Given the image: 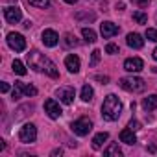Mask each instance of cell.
<instances>
[{
  "label": "cell",
  "mask_w": 157,
  "mask_h": 157,
  "mask_svg": "<svg viewBox=\"0 0 157 157\" xmlns=\"http://www.w3.org/2000/svg\"><path fill=\"white\" fill-rule=\"evenodd\" d=\"M70 128H72V131H74L76 135L85 137V135H87V133L93 129V122H91L89 118H85V117H83V118H78V120H74Z\"/></svg>",
  "instance_id": "4"
},
{
  "label": "cell",
  "mask_w": 157,
  "mask_h": 157,
  "mask_svg": "<svg viewBox=\"0 0 157 157\" xmlns=\"http://www.w3.org/2000/svg\"><path fill=\"white\" fill-rule=\"evenodd\" d=\"M93 94H94L93 87H91L89 83H85L83 89H82V100H83V102H91V100H93Z\"/></svg>",
  "instance_id": "19"
},
{
  "label": "cell",
  "mask_w": 157,
  "mask_h": 157,
  "mask_svg": "<svg viewBox=\"0 0 157 157\" xmlns=\"http://www.w3.org/2000/svg\"><path fill=\"white\" fill-rule=\"evenodd\" d=\"M56 94H57V98H59V102H63L65 105H70L72 102H74V89L72 87H61V89H57L56 91Z\"/></svg>",
  "instance_id": "9"
},
{
  "label": "cell",
  "mask_w": 157,
  "mask_h": 157,
  "mask_svg": "<svg viewBox=\"0 0 157 157\" xmlns=\"http://www.w3.org/2000/svg\"><path fill=\"white\" fill-rule=\"evenodd\" d=\"M0 91H2V93H8V91H10V85H8V83H2V85H0Z\"/></svg>",
  "instance_id": "34"
},
{
  "label": "cell",
  "mask_w": 157,
  "mask_h": 157,
  "mask_svg": "<svg viewBox=\"0 0 157 157\" xmlns=\"http://www.w3.org/2000/svg\"><path fill=\"white\" fill-rule=\"evenodd\" d=\"M28 4L33 6V8H41V10H44V8L50 6V0H28Z\"/></svg>",
  "instance_id": "24"
},
{
  "label": "cell",
  "mask_w": 157,
  "mask_h": 157,
  "mask_svg": "<svg viewBox=\"0 0 157 157\" xmlns=\"http://www.w3.org/2000/svg\"><path fill=\"white\" fill-rule=\"evenodd\" d=\"M4 2H15V0H4Z\"/></svg>",
  "instance_id": "39"
},
{
  "label": "cell",
  "mask_w": 157,
  "mask_h": 157,
  "mask_svg": "<svg viewBox=\"0 0 157 157\" xmlns=\"http://www.w3.org/2000/svg\"><path fill=\"white\" fill-rule=\"evenodd\" d=\"M155 21H157V17H155Z\"/></svg>",
  "instance_id": "40"
},
{
  "label": "cell",
  "mask_w": 157,
  "mask_h": 157,
  "mask_svg": "<svg viewBox=\"0 0 157 157\" xmlns=\"http://www.w3.org/2000/svg\"><path fill=\"white\" fill-rule=\"evenodd\" d=\"M104 155H107V157H111V155H117V157H120L122 155V150L118 148V144L117 142H111L105 150H104Z\"/></svg>",
  "instance_id": "18"
},
{
  "label": "cell",
  "mask_w": 157,
  "mask_h": 157,
  "mask_svg": "<svg viewBox=\"0 0 157 157\" xmlns=\"http://www.w3.org/2000/svg\"><path fill=\"white\" fill-rule=\"evenodd\" d=\"M19 139H21V142H24V144L35 142V139H37V128H35L33 124H24V126L21 128V131H19Z\"/></svg>",
  "instance_id": "5"
},
{
  "label": "cell",
  "mask_w": 157,
  "mask_h": 157,
  "mask_svg": "<svg viewBox=\"0 0 157 157\" xmlns=\"http://www.w3.org/2000/svg\"><path fill=\"white\" fill-rule=\"evenodd\" d=\"M100 32H102L104 39H109V37H113V35H117V33H118V26L107 21V22H104V24L100 26Z\"/></svg>",
  "instance_id": "13"
},
{
  "label": "cell",
  "mask_w": 157,
  "mask_h": 157,
  "mask_svg": "<svg viewBox=\"0 0 157 157\" xmlns=\"http://www.w3.org/2000/svg\"><path fill=\"white\" fill-rule=\"evenodd\" d=\"M105 52H107V54H118V46L113 44V43H109V44L105 46Z\"/></svg>",
  "instance_id": "29"
},
{
  "label": "cell",
  "mask_w": 157,
  "mask_h": 157,
  "mask_svg": "<svg viewBox=\"0 0 157 157\" xmlns=\"http://www.w3.org/2000/svg\"><path fill=\"white\" fill-rule=\"evenodd\" d=\"M142 107H144V111H155L157 109V94H150L148 98H144Z\"/></svg>",
  "instance_id": "17"
},
{
  "label": "cell",
  "mask_w": 157,
  "mask_h": 157,
  "mask_svg": "<svg viewBox=\"0 0 157 157\" xmlns=\"http://www.w3.org/2000/svg\"><path fill=\"white\" fill-rule=\"evenodd\" d=\"M65 44H67V46H76V44H78V41H76V37H74V35L67 33V35H65Z\"/></svg>",
  "instance_id": "28"
},
{
  "label": "cell",
  "mask_w": 157,
  "mask_h": 157,
  "mask_svg": "<svg viewBox=\"0 0 157 157\" xmlns=\"http://www.w3.org/2000/svg\"><path fill=\"white\" fill-rule=\"evenodd\" d=\"M146 37H148L150 41L157 43V30H155V28H148V30H146Z\"/></svg>",
  "instance_id": "27"
},
{
  "label": "cell",
  "mask_w": 157,
  "mask_h": 157,
  "mask_svg": "<svg viewBox=\"0 0 157 157\" xmlns=\"http://www.w3.org/2000/svg\"><path fill=\"white\" fill-rule=\"evenodd\" d=\"M65 2H67V4H76L78 0H65Z\"/></svg>",
  "instance_id": "36"
},
{
  "label": "cell",
  "mask_w": 157,
  "mask_h": 157,
  "mask_svg": "<svg viewBox=\"0 0 157 157\" xmlns=\"http://www.w3.org/2000/svg\"><path fill=\"white\" fill-rule=\"evenodd\" d=\"M94 80H98V82H102V83L105 85V83L109 82V78H107V76H100V74H98V76H94Z\"/></svg>",
  "instance_id": "32"
},
{
  "label": "cell",
  "mask_w": 157,
  "mask_h": 157,
  "mask_svg": "<svg viewBox=\"0 0 157 157\" xmlns=\"http://www.w3.org/2000/svg\"><path fill=\"white\" fill-rule=\"evenodd\" d=\"M107 139H109V133H105V131L94 135V139H93V148H94V150H102V148H104V142H107Z\"/></svg>",
  "instance_id": "16"
},
{
  "label": "cell",
  "mask_w": 157,
  "mask_h": 157,
  "mask_svg": "<svg viewBox=\"0 0 157 157\" xmlns=\"http://www.w3.org/2000/svg\"><path fill=\"white\" fill-rule=\"evenodd\" d=\"M153 59H157V48L153 50Z\"/></svg>",
  "instance_id": "37"
},
{
  "label": "cell",
  "mask_w": 157,
  "mask_h": 157,
  "mask_svg": "<svg viewBox=\"0 0 157 157\" xmlns=\"http://www.w3.org/2000/svg\"><path fill=\"white\" fill-rule=\"evenodd\" d=\"M19 85H21V89H22V93L26 94V96H35L37 94V89L33 87V85H26V83H22V82H17Z\"/></svg>",
  "instance_id": "22"
},
{
  "label": "cell",
  "mask_w": 157,
  "mask_h": 157,
  "mask_svg": "<svg viewBox=\"0 0 157 157\" xmlns=\"http://www.w3.org/2000/svg\"><path fill=\"white\" fill-rule=\"evenodd\" d=\"M11 68H13V72H15V74H19V76H24V74H26V67H24V63H22V61H19V59H15V61H13Z\"/></svg>",
  "instance_id": "21"
},
{
  "label": "cell",
  "mask_w": 157,
  "mask_h": 157,
  "mask_svg": "<svg viewBox=\"0 0 157 157\" xmlns=\"http://www.w3.org/2000/svg\"><path fill=\"white\" fill-rule=\"evenodd\" d=\"M118 85L128 91V93H142L146 89V83L142 78H137V76H128V78H120Z\"/></svg>",
  "instance_id": "3"
},
{
  "label": "cell",
  "mask_w": 157,
  "mask_h": 157,
  "mask_svg": "<svg viewBox=\"0 0 157 157\" xmlns=\"http://www.w3.org/2000/svg\"><path fill=\"white\" fill-rule=\"evenodd\" d=\"M126 43H128V46H131V48H135V50H140V48L144 46V39H142L139 33H128Z\"/></svg>",
  "instance_id": "14"
},
{
  "label": "cell",
  "mask_w": 157,
  "mask_h": 157,
  "mask_svg": "<svg viewBox=\"0 0 157 157\" xmlns=\"http://www.w3.org/2000/svg\"><path fill=\"white\" fill-rule=\"evenodd\" d=\"M26 61H28L30 68H33L35 72H44V74H48L50 78H57V76H59L57 67H56L46 56H43V54L37 52V50L28 52V54H26Z\"/></svg>",
  "instance_id": "1"
},
{
  "label": "cell",
  "mask_w": 157,
  "mask_h": 157,
  "mask_svg": "<svg viewBox=\"0 0 157 157\" xmlns=\"http://www.w3.org/2000/svg\"><path fill=\"white\" fill-rule=\"evenodd\" d=\"M61 153H63V150H61V148H57V150H54V151H52V155H54V157H56V155H61Z\"/></svg>",
  "instance_id": "35"
},
{
  "label": "cell",
  "mask_w": 157,
  "mask_h": 157,
  "mask_svg": "<svg viewBox=\"0 0 157 157\" xmlns=\"http://www.w3.org/2000/svg\"><path fill=\"white\" fill-rule=\"evenodd\" d=\"M129 128H131L133 131H135V129H139V122H137V120H131V122H129Z\"/></svg>",
  "instance_id": "33"
},
{
  "label": "cell",
  "mask_w": 157,
  "mask_h": 157,
  "mask_svg": "<svg viewBox=\"0 0 157 157\" xmlns=\"http://www.w3.org/2000/svg\"><path fill=\"white\" fill-rule=\"evenodd\" d=\"M100 54H102L100 50H93V54H91V63H89L91 67H96V65H98V61H100Z\"/></svg>",
  "instance_id": "25"
},
{
  "label": "cell",
  "mask_w": 157,
  "mask_h": 157,
  "mask_svg": "<svg viewBox=\"0 0 157 157\" xmlns=\"http://www.w3.org/2000/svg\"><path fill=\"white\" fill-rule=\"evenodd\" d=\"M82 35H83V39H85L87 43H94V41H96V32L91 30V28H83V30H82Z\"/></svg>",
  "instance_id": "20"
},
{
  "label": "cell",
  "mask_w": 157,
  "mask_h": 157,
  "mask_svg": "<svg viewBox=\"0 0 157 157\" xmlns=\"http://www.w3.org/2000/svg\"><path fill=\"white\" fill-rule=\"evenodd\" d=\"M8 44H10V48L11 50H15V52H22L24 48H26V39L21 35V33H15V32H11V33H8Z\"/></svg>",
  "instance_id": "6"
},
{
  "label": "cell",
  "mask_w": 157,
  "mask_h": 157,
  "mask_svg": "<svg viewBox=\"0 0 157 157\" xmlns=\"http://www.w3.org/2000/svg\"><path fill=\"white\" fill-rule=\"evenodd\" d=\"M65 67H67V70H68V72L76 74L78 70H80V57L74 56V54L67 56V57H65Z\"/></svg>",
  "instance_id": "12"
},
{
  "label": "cell",
  "mask_w": 157,
  "mask_h": 157,
  "mask_svg": "<svg viewBox=\"0 0 157 157\" xmlns=\"http://www.w3.org/2000/svg\"><path fill=\"white\" fill-rule=\"evenodd\" d=\"M124 68L128 72H140L144 68V61L140 57H129V59L124 61Z\"/></svg>",
  "instance_id": "10"
},
{
  "label": "cell",
  "mask_w": 157,
  "mask_h": 157,
  "mask_svg": "<svg viewBox=\"0 0 157 157\" xmlns=\"http://www.w3.org/2000/svg\"><path fill=\"white\" fill-rule=\"evenodd\" d=\"M4 17H6V21H8L10 24H17V22L22 19V11H21V8H17V6H10V8L4 10Z\"/></svg>",
  "instance_id": "8"
},
{
  "label": "cell",
  "mask_w": 157,
  "mask_h": 157,
  "mask_svg": "<svg viewBox=\"0 0 157 157\" xmlns=\"http://www.w3.org/2000/svg\"><path fill=\"white\" fill-rule=\"evenodd\" d=\"M120 140L126 142V144H135L137 142V137H135V133H133L131 128H126V129L120 131Z\"/></svg>",
  "instance_id": "15"
},
{
  "label": "cell",
  "mask_w": 157,
  "mask_h": 157,
  "mask_svg": "<svg viewBox=\"0 0 157 157\" xmlns=\"http://www.w3.org/2000/svg\"><path fill=\"white\" fill-rule=\"evenodd\" d=\"M133 21L139 24H146L148 22V15L144 11H133Z\"/></svg>",
  "instance_id": "23"
},
{
  "label": "cell",
  "mask_w": 157,
  "mask_h": 157,
  "mask_svg": "<svg viewBox=\"0 0 157 157\" xmlns=\"http://www.w3.org/2000/svg\"><path fill=\"white\" fill-rule=\"evenodd\" d=\"M21 96H22V89H21V85L15 82V89H13V93H11V98H13V100H19Z\"/></svg>",
  "instance_id": "26"
},
{
  "label": "cell",
  "mask_w": 157,
  "mask_h": 157,
  "mask_svg": "<svg viewBox=\"0 0 157 157\" xmlns=\"http://www.w3.org/2000/svg\"><path fill=\"white\" fill-rule=\"evenodd\" d=\"M151 72H157V67H153V68H151Z\"/></svg>",
  "instance_id": "38"
},
{
  "label": "cell",
  "mask_w": 157,
  "mask_h": 157,
  "mask_svg": "<svg viewBox=\"0 0 157 157\" xmlns=\"http://www.w3.org/2000/svg\"><path fill=\"white\" fill-rule=\"evenodd\" d=\"M83 17H85V19H89V21H94V17H96V15H94V13H85V15L78 13V15H76V19H83Z\"/></svg>",
  "instance_id": "30"
},
{
  "label": "cell",
  "mask_w": 157,
  "mask_h": 157,
  "mask_svg": "<svg viewBox=\"0 0 157 157\" xmlns=\"http://www.w3.org/2000/svg\"><path fill=\"white\" fill-rule=\"evenodd\" d=\"M41 37H43L44 46H50V48H52V46H56V44L59 43V35H57L54 30H44Z\"/></svg>",
  "instance_id": "11"
},
{
  "label": "cell",
  "mask_w": 157,
  "mask_h": 157,
  "mask_svg": "<svg viewBox=\"0 0 157 157\" xmlns=\"http://www.w3.org/2000/svg\"><path fill=\"white\" fill-rule=\"evenodd\" d=\"M44 111H46V115H48L50 118H59V117L63 115V111H61L59 104H57L54 98L44 100Z\"/></svg>",
  "instance_id": "7"
},
{
  "label": "cell",
  "mask_w": 157,
  "mask_h": 157,
  "mask_svg": "<svg viewBox=\"0 0 157 157\" xmlns=\"http://www.w3.org/2000/svg\"><path fill=\"white\" fill-rule=\"evenodd\" d=\"M133 4L139 6V8H146V6L150 4V0H133Z\"/></svg>",
  "instance_id": "31"
},
{
  "label": "cell",
  "mask_w": 157,
  "mask_h": 157,
  "mask_svg": "<svg viewBox=\"0 0 157 157\" xmlns=\"http://www.w3.org/2000/svg\"><path fill=\"white\" fill-rule=\"evenodd\" d=\"M120 113H122V102L115 94H107L104 104H102V117L105 120L113 122V120H118Z\"/></svg>",
  "instance_id": "2"
}]
</instances>
